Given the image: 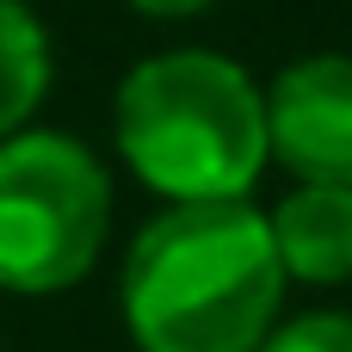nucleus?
Segmentation results:
<instances>
[{"label":"nucleus","mask_w":352,"mask_h":352,"mask_svg":"<svg viewBox=\"0 0 352 352\" xmlns=\"http://www.w3.org/2000/svg\"><path fill=\"white\" fill-rule=\"evenodd\" d=\"M285 303L266 217L235 204H173L124 254V322L142 352H260Z\"/></svg>","instance_id":"f257e3e1"},{"label":"nucleus","mask_w":352,"mask_h":352,"mask_svg":"<svg viewBox=\"0 0 352 352\" xmlns=\"http://www.w3.org/2000/svg\"><path fill=\"white\" fill-rule=\"evenodd\" d=\"M118 148L130 173L173 204H235L272 155L266 99L229 56L167 50L124 74Z\"/></svg>","instance_id":"f03ea898"},{"label":"nucleus","mask_w":352,"mask_h":352,"mask_svg":"<svg viewBox=\"0 0 352 352\" xmlns=\"http://www.w3.org/2000/svg\"><path fill=\"white\" fill-rule=\"evenodd\" d=\"M111 223L105 167L56 130L0 142V291L50 297L93 272Z\"/></svg>","instance_id":"7ed1b4c3"},{"label":"nucleus","mask_w":352,"mask_h":352,"mask_svg":"<svg viewBox=\"0 0 352 352\" xmlns=\"http://www.w3.org/2000/svg\"><path fill=\"white\" fill-rule=\"evenodd\" d=\"M266 142L303 186H352V56H309L272 80Z\"/></svg>","instance_id":"20e7f679"},{"label":"nucleus","mask_w":352,"mask_h":352,"mask_svg":"<svg viewBox=\"0 0 352 352\" xmlns=\"http://www.w3.org/2000/svg\"><path fill=\"white\" fill-rule=\"evenodd\" d=\"M266 229L285 278H309V285L352 278V186H297L266 217Z\"/></svg>","instance_id":"39448f33"},{"label":"nucleus","mask_w":352,"mask_h":352,"mask_svg":"<svg viewBox=\"0 0 352 352\" xmlns=\"http://www.w3.org/2000/svg\"><path fill=\"white\" fill-rule=\"evenodd\" d=\"M43 80H50L43 25H37L19 0H0V136H12V130L37 111Z\"/></svg>","instance_id":"423d86ee"},{"label":"nucleus","mask_w":352,"mask_h":352,"mask_svg":"<svg viewBox=\"0 0 352 352\" xmlns=\"http://www.w3.org/2000/svg\"><path fill=\"white\" fill-rule=\"evenodd\" d=\"M260 352H352V316L340 309H316V316H297L285 328H272Z\"/></svg>","instance_id":"0eeeda50"},{"label":"nucleus","mask_w":352,"mask_h":352,"mask_svg":"<svg viewBox=\"0 0 352 352\" xmlns=\"http://www.w3.org/2000/svg\"><path fill=\"white\" fill-rule=\"evenodd\" d=\"M130 6H142V12H161V19H179V12H198V6H210V0H130Z\"/></svg>","instance_id":"6e6552de"}]
</instances>
